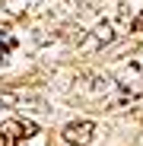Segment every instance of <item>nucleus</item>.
<instances>
[{
    "label": "nucleus",
    "mask_w": 143,
    "mask_h": 146,
    "mask_svg": "<svg viewBox=\"0 0 143 146\" xmlns=\"http://www.w3.org/2000/svg\"><path fill=\"white\" fill-rule=\"evenodd\" d=\"M114 86H118V95H114V108H124V105H137L143 102V54L130 57L114 76Z\"/></svg>",
    "instance_id": "obj_1"
},
{
    "label": "nucleus",
    "mask_w": 143,
    "mask_h": 146,
    "mask_svg": "<svg viewBox=\"0 0 143 146\" xmlns=\"http://www.w3.org/2000/svg\"><path fill=\"white\" fill-rule=\"evenodd\" d=\"M38 133V127L32 121H22V117H10L0 124V146H19Z\"/></svg>",
    "instance_id": "obj_2"
},
{
    "label": "nucleus",
    "mask_w": 143,
    "mask_h": 146,
    "mask_svg": "<svg viewBox=\"0 0 143 146\" xmlns=\"http://www.w3.org/2000/svg\"><path fill=\"white\" fill-rule=\"evenodd\" d=\"M61 133H64V143H70V146H86L95 133V124L92 121H70Z\"/></svg>",
    "instance_id": "obj_3"
},
{
    "label": "nucleus",
    "mask_w": 143,
    "mask_h": 146,
    "mask_svg": "<svg viewBox=\"0 0 143 146\" xmlns=\"http://www.w3.org/2000/svg\"><path fill=\"white\" fill-rule=\"evenodd\" d=\"M111 38H114L111 26H108V22H102V26H99V29L92 32V41H89V48H102V44H108Z\"/></svg>",
    "instance_id": "obj_4"
},
{
    "label": "nucleus",
    "mask_w": 143,
    "mask_h": 146,
    "mask_svg": "<svg viewBox=\"0 0 143 146\" xmlns=\"http://www.w3.org/2000/svg\"><path fill=\"white\" fill-rule=\"evenodd\" d=\"M13 48H16V38H13L7 29H0V60H3V57L13 51Z\"/></svg>",
    "instance_id": "obj_5"
},
{
    "label": "nucleus",
    "mask_w": 143,
    "mask_h": 146,
    "mask_svg": "<svg viewBox=\"0 0 143 146\" xmlns=\"http://www.w3.org/2000/svg\"><path fill=\"white\" fill-rule=\"evenodd\" d=\"M16 105V95L13 92H0V108H13Z\"/></svg>",
    "instance_id": "obj_6"
},
{
    "label": "nucleus",
    "mask_w": 143,
    "mask_h": 146,
    "mask_svg": "<svg viewBox=\"0 0 143 146\" xmlns=\"http://www.w3.org/2000/svg\"><path fill=\"white\" fill-rule=\"evenodd\" d=\"M130 29H134V32H143V10H140V16L130 22Z\"/></svg>",
    "instance_id": "obj_7"
}]
</instances>
